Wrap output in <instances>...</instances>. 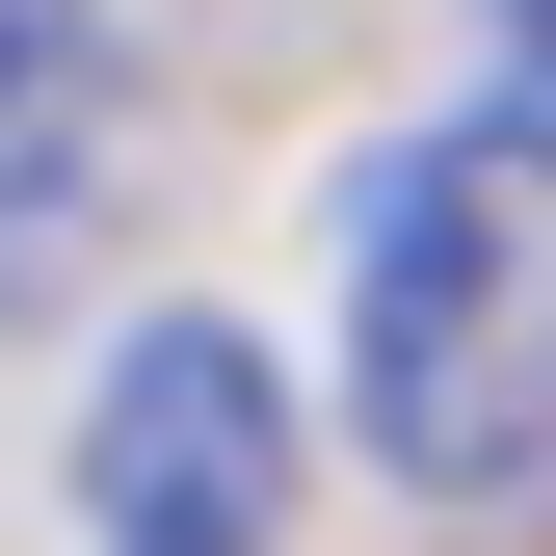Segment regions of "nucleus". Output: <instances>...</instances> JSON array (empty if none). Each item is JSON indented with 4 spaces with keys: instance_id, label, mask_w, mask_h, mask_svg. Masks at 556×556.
Returning <instances> with one entry per match:
<instances>
[{
    "instance_id": "obj_4",
    "label": "nucleus",
    "mask_w": 556,
    "mask_h": 556,
    "mask_svg": "<svg viewBox=\"0 0 556 556\" xmlns=\"http://www.w3.org/2000/svg\"><path fill=\"white\" fill-rule=\"evenodd\" d=\"M477 27H504V106L556 132V0H477Z\"/></svg>"
},
{
    "instance_id": "obj_1",
    "label": "nucleus",
    "mask_w": 556,
    "mask_h": 556,
    "mask_svg": "<svg viewBox=\"0 0 556 556\" xmlns=\"http://www.w3.org/2000/svg\"><path fill=\"white\" fill-rule=\"evenodd\" d=\"M344 425L425 504H504L556 451V132L451 106L344 186Z\"/></svg>"
},
{
    "instance_id": "obj_3",
    "label": "nucleus",
    "mask_w": 556,
    "mask_h": 556,
    "mask_svg": "<svg viewBox=\"0 0 556 556\" xmlns=\"http://www.w3.org/2000/svg\"><path fill=\"white\" fill-rule=\"evenodd\" d=\"M160 213V80H132L106 0H0V318L80 292V265Z\"/></svg>"
},
{
    "instance_id": "obj_2",
    "label": "nucleus",
    "mask_w": 556,
    "mask_h": 556,
    "mask_svg": "<svg viewBox=\"0 0 556 556\" xmlns=\"http://www.w3.org/2000/svg\"><path fill=\"white\" fill-rule=\"evenodd\" d=\"M80 530L106 556H292V371L239 318H132L80 397Z\"/></svg>"
}]
</instances>
